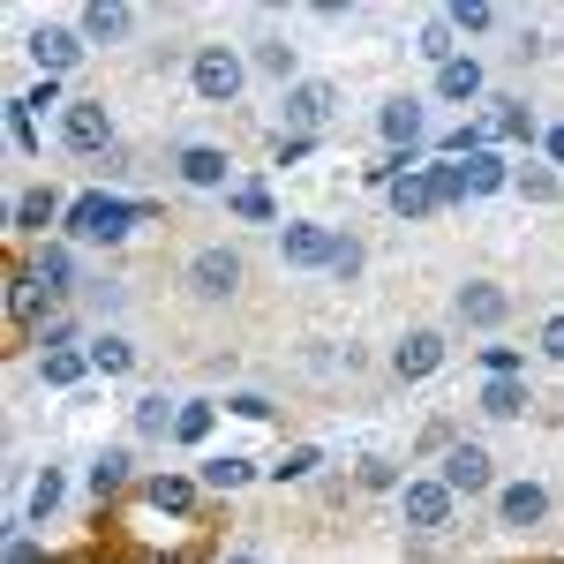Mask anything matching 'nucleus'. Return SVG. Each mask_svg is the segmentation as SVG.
I'll list each match as a JSON object with an SVG mask.
<instances>
[{
  "label": "nucleus",
  "mask_w": 564,
  "mask_h": 564,
  "mask_svg": "<svg viewBox=\"0 0 564 564\" xmlns=\"http://www.w3.org/2000/svg\"><path fill=\"white\" fill-rule=\"evenodd\" d=\"M129 226H143V204H121V196H106V188H90V196L68 204V241L113 249V241H129Z\"/></svg>",
  "instance_id": "1"
},
{
  "label": "nucleus",
  "mask_w": 564,
  "mask_h": 564,
  "mask_svg": "<svg viewBox=\"0 0 564 564\" xmlns=\"http://www.w3.org/2000/svg\"><path fill=\"white\" fill-rule=\"evenodd\" d=\"M241 84H249V61H241L234 45H196V53H188V90H196L204 106H234Z\"/></svg>",
  "instance_id": "2"
},
{
  "label": "nucleus",
  "mask_w": 564,
  "mask_h": 564,
  "mask_svg": "<svg viewBox=\"0 0 564 564\" xmlns=\"http://www.w3.org/2000/svg\"><path fill=\"white\" fill-rule=\"evenodd\" d=\"M241 279H249V263H241V249H226V241H212V249L188 257V294H196V302H234Z\"/></svg>",
  "instance_id": "3"
},
{
  "label": "nucleus",
  "mask_w": 564,
  "mask_h": 564,
  "mask_svg": "<svg viewBox=\"0 0 564 564\" xmlns=\"http://www.w3.org/2000/svg\"><path fill=\"white\" fill-rule=\"evenodd\" d=\"M452 489H444V475H406V489H399V520L414 527V534H436V527H452Z\"/></svg>",
  "instance_id": "4"
},
{
  "label": "nucleus",
  "mask_w": 564,
  "mask_h": 564,
  "mask_svg": "<svg viewBox=\"0 0 564 564\" xmlns=\"http://www.w3.org/2000/svg\"><path fill=\"white\" fill-rule=\"evenodd\" d=\"M61 143H68L76 159H98V151L113 143V113H106V98H68V113H61Z\"/></svg>",
  "instance_id": "5"
},
{
  "label": "nucleus",
  "mask_w": 564,
  "mask_h": 564,
  "mask_svg": "<svg viewBox=\"0 0 564 564\" xmlns=\"http://www.w3.org/2000/svg\"><path fill=\"white\" fill-rule=\"evenodd\" d=\"M444 489H452V497H481V489H497V459H489L481 444L459 436V444L444 452Z\"/></svg>",
  "instance_id": "6"
},
{
  "label": "nucleus",
  "mask_w": 564,
  "mask_h": 564,
  "mask_svg": "<svg viewBox=\"0 0 564 564\" xmlns=\"http://www.w3.org/2000/svg\"><path fill=\"white\" fill-rule=\"evenodd\" d=\"M332 113H339V90L324 84V76H302V84L286 90V129L294 135H316Z\"/></svg>",
  "instance_id": "7"
},
{
  "label": "nucleus",
  "mask_w": 564,
  "mask_h": 564,
  "mask_svg": "<svg viewBox=\"0 0 564 564\" xmlns=\"http://www.w3.org/2000/svg\"><path fill=\"white\" fill-rule=\"evenodd\" d=\"M23 45H31V61H39L53 84H61V76L84 61V31H68V23H39V31H31Z\"/></svg>",
  "instance_id": "8"
},
{
  "label": "nucleus",
  "mask_w": 564,
  "mask_h": 564,
  "mask_svg": "<svg viewBox=\"0 0 564 564\" xmlns=\"http://www.w3.org/2000/svg\"><path fill=\"white\" fill-rule=\"evenodd\" d=\"M550 520V489L542 481H505L497 489V527H512V534H527V527Z\"/></svg>",
  "instance_id": "9"
},
{
  "label": "nucleus",
  "mask_w": 564,
  "mask_h": 564,
  "mask_svg": "<svg viewBox=\"0 0 564 564\" xmlns=\"http://www.w3.org/2000/svg\"><path fill=\"white\" fill-rule=\"evenodd\" d=\"M452 308H459V324H475V332H497V324L512 316V294H505L497 279H467Z\"/></svg>",
  "instance_id": "10"
},
{
  "label": "nucleus",
  "mask_w": 564,
  "mask_h": 564,
  "mask_svg": "<svg viewBox=\"0 0 564 564\" xmlns=\"http://www.w3.org/2000/svg\"><path fill=\"white\" fill-rule=\"evenodd\" d=\"M279 257L286 263H302V271H332V257H339V234L332 226H279Z\"/></svg>",
  "instance_id": "11"
},
{
  "label": "nucleus",
  "mask_w": 564,
  "mask_h": 564,
  "mask_svg": "<svg viewBox=\"0 0 564 564\" xmlns=\"http://www.w3.org/2000/svg\"><path fill=\"white\" fill-rule=\"evenodd\" d=\"M444 332H406L399 347H391V377H406V384H422L430 369H444Z\"/></svg>",
  "instance_id": "12"
},
{
  "label": "nucleus",
  "mask_w": 564,
  "mask_h": 564,
  "mask_svg": "<svg viewBox=\"0 0 564 564\" xmlns=\"http://www.w3.org/2000/svg\"><path fill=\"white\" fill-rule=\"evenodd\" d=\"M174 166H181V181H188V188H234V159H226L218 143H188Z\"/></svg>",
  "instance_id": "13"
},
{
  "label": "nucleus",
  "mask_w": 564,
  "mask_h": 564,
  "mask_svg": "<svg viewBox=\"0 0 564 564\" xmlns=\"http://www.w3.org/2000/svg\"><path fill=\"white\" fill-rule=\"evenodd\" d=\"M377 129H384V143H399L406 159H422V98H384Z\"/></svg>",
  "instance_id": "14"
},
{
  "label": "nucleus",
  "mask_w": 564,
  "mask_h": 564,
  "mask_svg": "<svg viewBox=\"0 0 564 564\" xmlns=\"http://www.w3.org/2000/svg\"><path fill=\"white\" fill-rule=\"evenodd\" d=\"M436 204H444V196H436V174H430V166H414V174L391 181V212H399V218H430Z\"/></svg>",
  "instance_id": "15"
},
{
  "label": "nucleus",
  "mask_w": 564,
  "mask_h": 564,
  "mask_svg": "<svg viewBox=\"0 0 564 564\" xmlns=\"http://www.w3.org/2000/svg\"><path fill=\"white\" fill-rule=\"evenodd\" d=\"M129 8H121V0H90L84 15H76V31H84V45H113V39H129Z\"/></svg>",
  "instance_id": "16"
},
{
  "label": "nucleus",
  "mask_w": 564,
  "mask_h": 564,
  "mask_svg": "<svg viewBox=\"0 0 564 564\" xmlns=\"http://www.w3.org/2000/svg\"><path fill=\"white\" fill-rule=\"evenodd\" d=\"M53 218H68V212H61V196H53V188H23V196L8 204V226H15V234H45Z\"/></svg>",
  "instance_id": "17"
},
{
  "label": "nucleus",
  "mask_w": 564,
  "mask_h": 564,
  "mask_svg": "<svg viewBox=\"0 0 564 564\" xmlns=\"http://www.w3.org/2000/svg\"><path fill=\"white\" fill-rule=\"evenodd\" d=\"M31 271H39L45 294H76V249L68 241H45L39 257H31Z\"/></svg>",
  "instance_id": "18"
},
{
  "label": "nucleus",
  "mask_w": 564,
  "mask_h": 564,
  "mask_svg": "<svg viewBox=\"0 0 564 564\" xmlns=\"http://www.w3.org/2000/svg\"><path fill=\"white\" fill-rule=\"evenodd\" d=\"M527 406H534V399H527V377H489V384H481V414H489V422H520Z\"/></svg>",
  "instance_id": "19"
},
{
  "label": "nucleus",
  "mask_w": 564,
  "mask_h": 564,
  "mask_svg": "<svg viewBox=\"0 0 564 564\" xmlns=\"http://www.w3.org/2000/svg\"><path fill=\"white\" fill-rule=\"evenodd\" d=\"M129 444H106V452H98V459H90V497H121V489H129Z\"/></svg>",
  "instance_id": "20"
},
{
  "label": "nucleus",
  "mask_w": 564,
  "mask_h": 564,
  "mask_svg": "<svg viewBox=\"0 0 564 564\" xmlns=\"http://www.w3.org/2000/svg\"><path fill=\"white\" fill-rule=\"evenodd\" d=\"M249 68H257V76H271V84H302V76H294V68H302V61H294V45L286 39H257V53H249Z\"/></svg>",
  "instance_id": "21"
},
{
  "label": "nucleus",
  "mask_w": 564,
  "mask_h": 564,
  "mask_svg": "<svg viewBox=\"0 0 564 564\" xmlns=\"http://www.w3.org/2000/svg\"><path fill=\"white\" fill-rule=\"evenodd\" d=\"M196 489H204V481H188V475H151L143 481V505H151V512H188Z\"/></svg>",
  "instance_id": "22"
},
{
  "label": "nucleus",
  "mask_w": 564,
  "mask_h": 564,
  "mask_svg": "<svg viewBox=\"0 0 564 564\" xmlns=\"http://www.w3.org/2000/svg\"><path fill=\"white\" fill-rule=\"evenodd\" d=\"M436 98H452V106L481 98V61H475V53H459L452 68H436Z\"/></svg>",
  "instance_id": "23"
},
{
  "label": "nucleus",
  "mask_w": 564,
  "mask_h": 564,
  "mask_svg": "<svg viewBox=\"0 0 564 564\" xmlns=\"http://www.w3.org/2000/svg\"><path fill=\"white\" fill-rule=\"evenodd\" d=\"M84 354H90V369H98V377H129V369H135V347L121 339V332H98Z\"/></svg>",
  "instance_id": "24"
},
{
  "label": "nucleus",
  "mask_w": 564,
  "mask_h": 564,
  "mask_svg": "<svg viewBox=\"0 0 564 564\" xmlns=\"http://www.w3.org/2000/svg\"><path fill=\"white\" fill-rule=\"evenodd\" d=\"M459 31H452V15H430V23H422V39H414V53H422V61H430V68H452V61H459Z\"/></svg>",
  "instance_id": "25"
},
{
  "label": "nucleus",
  "mask_w": 564,
  "mask_h": 564,
  "mask_svg": "<svg viewBox=\"0 0 564 564\" xmlns=\"http://www.w3.org/2000/svg\"><path fill=\"white\" fill-rule=\"evenodd\" d=\"M459 174H467V196H497V188H512V166H505L497 151H475Z\"/></svg>",
  "instance_id": "26"
},
{
  "label": "nucleus",
  "mask_w": 564,
  "mask_h": 564,
  "mask_svg": "<svg viewBox=\"0 0 564 564\" xmlns=\"http://www.w3.org/2000/svg\"><path fill=\"white\" fill-rule=\"evenodd\" d=\"M204 489H249L257 481V459H241V452H218V459H204Z\"/></svg>",
  "instance_id": "27"
},
{
  "label": "nucleus",
  "mask_w": 564,
  "mask_h": 564,
  "mask_svg": "<svg viewBox=\"0 0 564 564\" xmlns=\"http://www.w3.org/2000/svg\"><path fill=\"white\" fill-rule=\"evenodd\" d=\"M181 430V406L166 391H151V399H135V436H174Z\"/></svg>",
  "instance_id": "28"
},
{
  "label": "nucleus",
  "mask_w": 564,
  "mask_h": 564,
  "mask_svg": "<svg viewBox=\"0 0 564 564\" xmlns=\"http://www.w3.org/2000/svg\"><path fill=\"white\" fill-rule=\"evenodd\" d=\"M39 302H53V294L39 286V271H8V316H15V324H31Z\"/></svg>",
  "instance_id": "29"
},
{
  "label": "nucleus",
  "mask_w": 564,
  "mask_h": 564,
  "mask_svg": "<svg viewBox=\"0 0 564 564\" xmlns=\"http://www.w3.org/2000/svg\"><path fill=\"white\" fill-rule=\"evenodd\" d=\"M84 369H90V354H76V347H68V354H39V377H45V384H61V391L84 384Z\"/></svg>",
  "instance_id": "30"
},
{
  "label": "nucleus",
  "mask_w": 564,
  "mask_h": 564,
  "mask_svg": "<svg viewBox=\"0 0 564 564\" xmlns=\"http://www.w3.org/2000/svg\"><path fill=\"white\" fill-rule=\"evenodd\" d=\"M512 188H520L527 204H557L564 181H557V166H520V174H512Z\"/></svg>",
  "instance_id": "31"
},
{
  "label": "nucleus",
  "mask_w": 564,
  "mask_h": 564,
  "mask_svg": "<svg viewBox=\"0 0 564 564\" xmlns=\"http://www.w3.org/2000/svg\"><path fill=\"white\" fill-rule=\"evenodd\" d=\"M489 129H497V135H512V143H534V113H527L520 98H505V106L489 113Z\"/></svg>",
  "instance_id": "32"
},
{
  "label": "nucleus",
  "mask_w": 564,
  "mask_h": 564,
  "mask_svg": "<svg viewBox=\"0 0 564 564\" xmlns=\"http://www.w3.org/2000/svg\"><path fill=\"white\" fill-rule=\"evenodd\" d=\"M226 204H234V218H249V226L271 218V196H263L257 181H234V188H226Z\"/></svg>",
  "instance_id": "33"
},
{
  "label": "nucleus",
  "mask_w": 564,
  "mask_h": 564,
  "mask_svg": "<svg viewBox=\"0 0 564 564\" xmlns=\"http://www.w3.org/2000/svg\"><path fill=\"white\" fill-rule=\"evenodd\" d=\"M61 497H68V481L45 467V475L31 481V520H53V512H61Z\"/></svg>",
  "instance_id": "34"
},
{
  "label": "nucleus",
  "mask_w": 564,
  "mask_h": 564,
  "mask_svg": "<svg viewBox=\"0 0 564 564\" xmlns=\"http://www.w3.org/2000/svg\"><path fill=\"white\" fill-rule=\"evenodd\" d=\"M308 475H316V444H294V452L271 467V481H308Z\"/></svg>",
  "instance_id": "35"
},
{
  "label": "nucleus",
  "mask_w": 564,
  "mask_h": 564,
  "mask_svg": "<svg viewBox=\"0 0 564 564\" xmlns=\"http://www.w3.org/2000/svg\"><path fill=\"white\" fill-rule=\"evenodd\" d=\"M444 15H452V31H489L497 23V8H481V0H452Z\"/></svg>",
  "instance_id": "36"
},
{
  "label": "nucleus",
  "mask_w": 564,
  "mask_h": 564,
  "mask_svg": "<svg viewBox=\"0 0 564 564\" xmlns=\"http://www.w3.org/2000/svg\"><path fill=\"white\" fill-rule=\"evenodd\" d=\"M181 444H204V436H212V406H204V399H188V406H181Z\"/></svg>",
  "instance_id": "37"
},
{
  "label": "nucleus",
  "mask_w": 564,
  "mask_h": 564,
  "mask_svg": "<svg viewBox=\"0 0 564 564\" xmlns=\"http://www.w3.org/2000/svg\"><path fill=\"white\" fill-rule=\"evenodd\" d=\"M361 489H406V481H399L391 459H361Z\"/></svg>",
  "instance_id": "38"
},
{
  "label": "nucleus",
  "mask_w": 564,
  "mask_h": 564,
  "mask_svg": "<svg viewBox=\"0 0 564 564\" xmlns=\"http://www.w3.org/2000/svg\"><path fill=\"white\" fill-rule=\"evenodd\" d=\"M226 414H241V422H263V414H271V399H263V391H234V399H226Z\"/></svg>",
  "instance_id": "39"
},
{
  "label": "nucleus",
  "mask_w": 564,
  "mask_h": 564,
  "mask_svg": "<svg viewBox=\"0 0 564 564\" xmlns=\"http://www.w3.org/2000/svg\"><path fill=\"white\" fill-rule=\"evenodd\" d=\"M15 106H23V113H39V106H61V113H68V98H61V84H53V76H45L39 90H23Z\"/></svg>",
  "instance_id": "40"
},
{
  "label": "nucleus",
  "mask_w": 564,
  "mask_h": 564,
  "mask_svg": "<svg viewBox=\"0 0 564 564\" xmlns=\"http://www.w3.org/2000/svg\"><path fill=\"white\" fill-rule=\"evenodd\" d=\"M481 369H489V377H520V354H512V347H489V354H481Z\"/></svg>",
  "instance_id": "41"
},
{
  "label": "nucleus",
  "mask_w": 564,
  "mask_h": 564,
  "mask_svg": "<svg viewBox=\"0 0 564 564\" xmlns=\"http://www.w3.org/2000/svg\"><path fill=\"white\" fill-rule=\"evenodd\" d=\"M361 271V241H339V257H332V279H354Z\"/></svg>",
  "instance_id": "42"
},
{
  "label": "nucleus",
  "mask_w": 564,
  "mask_h": 564,
  "mask_svg": "<svg viewBox=\"0 0 564 564\" xmlns=\"http://www.w3.org/2000/svg\"><path fill=\"white\" fill-rule=\"evenodd\" d=\"M542 354H550V361H564V316H550V324H542Z\"/></svg>",
  "instance_id": "43"
},
{
  "label": "nucleus",
  "mask_w": 564,
  "mask_h": 564,
  "mask_svg": "<svg viewBox=\"0 0 564 564\" xmlns=\"http://www.w3.org/2000/svg\"><path fill=\"white\" fill-rule=\"evenodd\" d=\"M542 151H550V166H564V129H550V135H542Z\"/></svg>",
  "instance_id": "44"
},
{
  "label": "nucleus",
  "mask_w": 564,
  "mask_h": 564,
  "mask_svg": "<svg viewBox=\"0 0 564 564\" xmlns=\"http://www.w3.org/2000/svg\"><path fill=\"white\" fill-rule=\"evenodd\" d=\"M8 564H39V550H31V542H15V550H8Z\"/></svg>",
  "instance_id": "45"
},
{
  "label": "nucleus",
  "mask_w": 564,
  "mask_h": 564,
  "mask_svg": "<svg viewBox=\"0 0 564 564\" xmlns=\"http://www.w3.org/2000/svg\"><path fill=\"white\" fill-rule=\"evenodd\" d=\"M218 564H263V557H249V550H234V557H218Z\"/></svg>",
  "instance_id": "46"
},
{
  "label": "nucleus",
  "mask_w": 564,
  "mask_h": 564,
  "mask_svg": "<svg viewBox=\"0 0 564 564\" xmlns=\"http://www.w3.org/2000/svg\"><path fill=\"white\" fill-rule=\"evenodd\" d=\"M151 564H181V557H151Z\"/></svg>",
  "instance_id": "47"
}]
</instances>
